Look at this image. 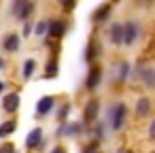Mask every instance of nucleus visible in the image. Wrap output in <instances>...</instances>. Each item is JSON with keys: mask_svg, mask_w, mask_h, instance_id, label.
Segmentation results:
<instances>
[{"mask_svg": "<svg viewBox=\"0 0 155 153\" xmlns=\"http://www.w3.org/2000/svg\"><path fill=\"white\" fill-rule=\"evenodd\" d=\"M34 70H36V62H34V60H26V62H24V70H21L24 79H30V77L34 75Z\"/></svg>", "mask_w": 155, "mask_h": 153, "instance_id": "18", "label": "nucleus"}, {"mask_svg": "<svg viewBox=\"0 0 155 153\" xmlns=\"http://www.w3.org/2000/svg\"><path fill=\"white\" fill-rule=\"evenodd\" d=\"M140 36V26L136 22H125L123 24V45H132Z\"/></svg>", "mask_w": 155, "mask_h": 153, "instance_id": "4", "label": "nucleus"}, {"mask_svg": "<svg viewBox=\"0 0 155 153\" xmlns=\"http://www.w3.org/2000/svg\"><path fill=\"white\" fill-rule=\"evenodd\" d=\"M49 153H66V149H64V147H55V149H51Z\"/></svg>", "mask_w": 155, "mask_h": 153, "instance_id": "29", "label": "nucleus"}, {"mask_svg": "<svg viewBox=\"0 0 155 153\" xmlns=\"http://www.w3.org/2000/svg\"><path fill=\"white\" fill-rule=\"evenodd\" d=\"M127 75H130V64H127V62L119 64V70H117V79H119V81H123V79H127Z\"/></svg>", "mask_w": 155, "mask_h": 153, "instance_id": "20", "label": "nucleus"}, {"mask_svg": "<svg viewBox=\"0 0 155 153\" xmlns=\"http://www.w3.org/2000/svg\"><path fill=\"white\" fill-rule=\"evenodd\" d=\"M94 134H96V138H98V140H102V138H104V130H102V125H96Z\"/></svg>", "mask_w": 155, "mask_h": 153, "instance_id": "25", "label": "nucleus"}, {"mask_svg": "<svg viewBox=\"0 0 155 153\" xmlns=\"http://www.w3.org/2000/svg\"><path fill=\"white\" fill-rule=\"evenodd\" d=\"M151 153H155V151H151Z\"/></svg>", "mask_w": 155, "mask_h": 153, "instance_id": "35", "label": "nucleus"}, {"mask_svg": "<svg viewBox=\"0 0 155 153\" xmlns=\"http://www.w3.org/2000/svg\"><path fill=\"white\" fill-rule=\"evenodd\" d=\"M55 75H58V60H53V58H51V60L47 62V72H45V79H53Z\"/></svg>", "mask_w": 155, "mask_h": 153, "instance_id": "19", "label": "nucleus"}, {"mask_svg": "<svg viewBox=\"0 0 155 153\" xmlns=\"http://www.w3.org/2000/svg\"><path fill=\"white\" fill-rule=\"evenodd\" d=\"M0 153H15V147L11 142H5L2 147H0Z\"/></svg>", "mask_w": 155, "mask_h": 153, "instance_id": "23", "label": "nucleus"}, {"mask_svg": "<svg viewBox=\"0 0 155 153\" xmlns=\"http://www.w3.org/2000/svg\"><path fill=\"white\" fill-rule=\"evenodd\" d=\"M53 106H55V98H53V96H43V98H38V102H36V113H38V115H49Z\"/></svg>", "mask_w": 155, "mask_h": 153, "instance_id": "9", "label": "nucleus"}, {"mask_svg": "<svg viewBox=\"0 0 155 153\" xmlns=\"http://www.w3.org/2000/svg\"><path fill=\"white\" fill-rule=\"evenodd\" d=\"M115 2H119V0H115Z\"/></svg>", "mask_w": 155, "mask_h": 153, "instance_id": "34", "label": "nucleus"}, {"mask_svg": "<svg viewBox=\"0 0 155 153\" xmlns=\"http://www.w3.org/2000/svg\"><path fill=\"white\" fill-rule=\"evenodd\" d=\"M96 151H98V142H91L83 149V153H96Z\"/></svg>", "mask_w": 155, "mask_h": 153, "instance_id": "24", "label": "nucleus"}, {"mask_svg": "<svg viewBox=\"0 0 155 153\" xmlns=\"http://www.w3.org/2000/svg\"><path fill=\"white\" fill-rule=\"evenodd\" d=\"M34 32H36V36H47V22H38L34 26Z\"/></svg>", "mask_w": 155, "mask_h": 153, "instance_id": "22", "label": "nucleus"}, {"mask_svg": "<svg viewBox=\"0 0 155 153\" xmlns=\"http://www.w3.org/2000/svg\"><path fill=\"white\" fill-rule=\"evenodd\" d=\"M96 153H102V151H96Z\"/></svg>", "mask_w": 155, "mask_h": 153, "instance_id": "33", "label": "nucleus"}, {"mask_svg": "<svg viewBox=\"0 0 155 153\" xmlns=\"http://www.w3.org/2000/svg\"><path fill=\"white\" fill-rule=\"evenodd\" d=\"M151 113V100L149 98H138V102H136V117L138 119H142V117H147Z\"/></svg>", "mask_w": 155, "mask_h": 153, "instance_id": "13", "label": "nucleus"}, {"mask_svg": "<svg viewBox=\"0 0 155 153\" xmlns=\"http://www.w3.org/2000/svg\"><path fill=\"white\" fill-rule=\"evenodd\" d=\"M2 91H5V83L0 81V96H2Z\"/></svg>", "mask_w": 155, "mask_h": 153, "instance_id": "30", "label": "nucleus"}, {"mask_svg": "<svg viewBox=\"0 0 155 153\" xmlns=\"http://www.w3.org/2000/svg\"><path fill=\"white\" fill-rule=\"evenodd\" d=\"M108 38H110L113 45H123V24H121V22H117V24L110 26V30H108Z\"/></svg>", "mask_w": 155, "mask_h": 153, "instance_id": "10", "label": "nucleus"}, {"mask_svg": "<svg viewBox=\"0 0 155 153\" xmlns=\"http://www.w3.org/2000/svg\"><path fill=\"white\" fill-rule=\"evenodd\" d=\"M62 7H64V11H70L74 7V0H62Z\"/></svg>", "mask_w": 155, "mask_h": 153, "instance_id": "26", "label": "nucleus"}, {"mask_svg": "<svg viewBox=\"0 0 155 153\" xmlns=\"http://www.w3.org/2000/svg\"><path fill=\"white\" fill-rule=\"evenodd\" d=\"M30 32H32V26L26 24V28H24V36H30Z\"/></svg>", "mask_w": 155, "mask_h": 153, "instance_id": "28", "label": "nucleus"}, {"mask_svg": "<svg viewBox=\"0 0 155 153\" xmlns=\"http://www.w3.org/2000/svg\"><path fill=\"white\" fill-rule=\"evenodd\" d=\"M136 77L144 83V87H155V68H151V66H144V68H138L136 70Z\"/></svg>", "mask_w": 155, "mask_h": 153, "instance_id": "6", "label": "nucleus"}, {"mask_svg": "<svg viewBox=\"0 0 155 153\" xmlns=\"http://www.w3.org/2000/svg\"><path fill=\"white\" fill-rule=\"evenodd\" d=\"M110 15V5H100L96 11H94V15H91V19L96 22V24H102V22H106V17Z\"/></svg>", "mask_w": 155, "mask_h": 153, "instance_id": "14", "label": "nucleus"}, {"mask_svg": "<svg viewBox=\"0 0 155 153\" xmlns=\"http://www.w3.org/2000/svg\"><path fill=\"white\" fill-rule=\"evenodd\" d=\"M34 11V0H15L13 5V15L19 19V22H26Z\"/></svg>", "mask_w": 155, "mask_h": 153, "instance_id": "2", "label": "nucleus"}, {"mask_svg": "<svg viewBox=\"0 0 155 153\" xmlns=\"http://www.w3.org/2000/svg\"><path fill=\"white\" fill-rule=\"evenodd\" d=\"M81 130H83L81 123H66V121H64V123L60 125L58 134H60V136H79Z\"/></svg>", "mask_w": 155, "mask_h": 153, "instance_id": "11", "label": "nucleus"}, {"mask_svg": "<svg viewBox=\"0 0 155 153\" xmlns=\"http://www.w3.org/2000/svg\"><path fill=\"white\" fill-rule=\"evenodd\" d=\"M117 153H127V151H117Z\"/></svg>", "mask_w": 155, "mask_h": 153, "instance_id": "32", "label": "nucleus"}, {"mask_svg": "<svg viewBox=\"0 0 155 153\" xmlns=\"http://www.w3.org/2000/svg\"><path fill=\"white\" fill-rule=\"evenodd\" d=\"M100 81H102V68H100L98 64H94V66L89 68V72H87V79H85V89L94 91V89L100 85Z\"/></svg>", "mask_w": 155, "mask_h": 153, "instance_id": "5", "label": "nucleus"}, {"mask_svg": "<svg viewBox=\"0 0 155 153\" xmlns=\"http://www.w3.org/2000/svg\"><path fill=\"white\" fill-rule=\"evenodd\" d=\"M19 108V94L17 91H13V94H5V98H2V111L5 113H15Z\"/></svg>", "mask_w": 155, "mask_h": 153, "instance_id": "7", "label": "nucleus"}, {"mask_svg": "<svg viewBox=\"0 0 155 153\" xmlns=\"http://www.w3.org/2000/svg\"><path fill=\"white\" fill-rule=\"evenodd\" d=\"M149 138L155 140V119H151V125H149Z\"/></svg>", "mask_w": 155, "mask_h": 153, "instance_id": "27", "label": "nucleus"}, {"mask_svg": "<svg viewBox=\"0 0 155 153\" xmlns=\"http://www.w3.org/2000/svg\"><path fill=\"white\" fill-rule=\"evenodd\" d=\"M125 117H127V106L123 102H117L115 106L108 108V121L113 130H121L125 125Z\"/></svg>", "mask_w": 155, "mask_h": 153, "instance_id": "1", "label": "nucleus"}, {"mask_svg": "<svg viewBox=\"0 0 155 153\" xmlns=\"http://www.w3.org/2000/svg\"><path fill=\"white\" fill-rule=\"evenodd\" d=\"M15 128H17V123H15L13 119H7L2 125H0V138H5V136H11V134L15 132Z\"/></svg>", "mask_w": 155, "mask_h": 153, "instance_id": "17", "label": "nucleus"}, {"mask_svg": "<svg viewBox=\"0 0 155 153\" xmlns=\"http://www.w3.org/2000/svg\"><path fill=\"white\" fill-rule=\"evenodd\" d=\"M2 66H5V62H2V58H0V70H2Z\"/></svg>", "mask_w": 155, "mask_h": 153, "instance_id": "31", "label": "nucleus"}, {"mask_svg": "<svg viewBox=\"0 0 155 153\" xmlns=\"http://www.w3.org/2000/svg\"><path fill=\"white\" fill-rule=\"evenodd\" d=\"M66 30H68V24L64 19H51V22H47V36H51L55 41L62 38L66 34Z\"/></svg>", "mask_w": 155, "mask_h": 153, "instance_id": "3", "label": "nucleus"}, {"mask_svg": "<svg viewBox=\"0 0 155 153\" xmlns=\"http://www.w3.org/2000/svg\"><path fill=\"white\" fill-rule=\"evenodd\" d=\"M98 55H100V45H98L96 41H91V43L87 45V49H85V60H87V62H94Z\"/></svg>", "mask_w": 155, "mask_h": 153, "instance_id": "16", "label": "nucleus"}, {"mask_svg": "<svg viewBox=\"0 0 155 153\" xmlns=\"http://www.w3.org/2000/svg\"><path fill=\"white\" fill-rule=\"evenodd\" d=\"M68 111H70V104H64V106L58 111V121H60V123H64V121L68 119Z\"/></svg>", "mask_w": 155, "mask_h": 153, "instance_id": "21", "label": "nucleus"}, {"mask_svg": "<svg viewBox=\"0 0 155 153\" xmlns=\"http://www.w3.org/2000/svg\"><path fill=\"white\" fill-rule=\"evenodd\" d=\"M2 47H5V51H17L19 49V36L17 34H7V38L2 41Z\"/></svg>", "mask_w": 155, "mask_h": 153, "instance_id": "15", "label": "nucleus"}, {"mask_svg": "<svg viewBox=\"0 0 155 153\" xmlns=\"http://www.w3.org/2000/svg\"><path fill=\"white\" fill-rule=\"evenodd\" d=\"M41 142H43V130H41V128L30 130V134H28V138H26V147H28V149H36Z\"/></svg>", "mask_w": 155, "mask_h": 153, "instance_id": "12", "label": "nucleus"}, {"mask_svg": "<svg viewBox=\"0 0 155 153\" xmlns=\"http://www.w3.org/2000/svg\"><path fill=\"white\" fill-rule=\"evenodd\" d=\"M98 113H100V102H98V100H89L87 106H85V111H83L85 123H94V121L98 119Z\"/></svg>", "mask_w": 155, "mask_h": 153, "instance_id": "8", "label": "nucleus"}]
</instances>
